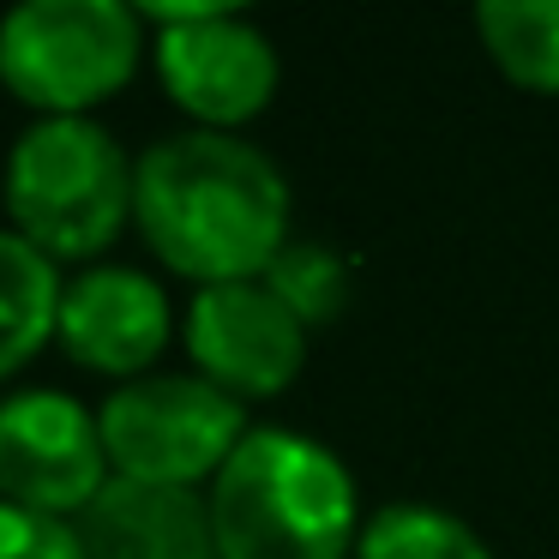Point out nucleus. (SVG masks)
Segmentation results:
<instances>
[{
  "instance_id": "obj_3",
  "label": "nucleus",
  "mask_w": 559,
  "mask_h": 559,
  "mask_svg": "<svg viewBox=\"0 0 559 559\" xmlns=\"http://www.w3.org/2000/svg\"><path fill=\"white\" fill-rule=\"evenodd\" d=\"M133 169L103 121L43 115L7 151L13 229L49 259H97L133 217Z\"/></svg>"
},
{
  "instance_id": "obj_4",
  "label": "nucleus",
  "mask_w": 559,
  "mask_h": 559,
  "mask_svg": "<svg viewBox=\"0 0 559 559\" xmlns=\"http://www.w3.org/2000/svg\"><path fill=\"white\" fill-rule=\"evenodd\" d=\"M145 19L127 0H19L0 19V85L37 115H91L133 79Z\"/></svg>"
},
{
  "instance_id": "obj_10",
  "label": "nucleus",
  "mask_w": 559,
  "mask_h": 559,
  "mask_svg": "<svg viewBox=\"0 0 559 559\" xmlns=\"http://www.w3.org/2000/svg\"><path fill=\"white\" fill-rule=\"evenodd\" d=\"M85 559H223L199 487H157L115 475L79 511Z\"/></svg>"
},
{
  "instance_id": "obj_7",
  "label": "nucleus",
  "mask_w": 559,
  "mask_h": 559,
  "mask_svg": "<svg viewBox=\"0 0 559 559\" xmlns=\"http://www.w3.org/2000/svg\"><path fill=\"white\" fill-rule=\"evenodd\" d=\"M115 481L97 409L67 391H7L0 397V499L49 518L85 511Z\"/></svg>"
},
{
  "instance_id": "obj_6",
  "label": "nucleus",
  "mask_w": 559,
  "mask_h": 559,
  "mask_svg": "<svg viewBox=\"0 0 559 559\" xmlns=\"http://www.w3.org/2000/svg\"><path fill=\"white\" fill-rule=\"evenodd\" d=\"M139 19L157 25V73L175 109L211 133H235L277 97V49L247 13L223 0H151Z\"/></svg>"
},
{
  "instance_id": "obj_8",
  "label": "nucleus",
  "mask_w": 559,
  "mask_h": 559,
  "mask_svg": "<svg viewBox=\"0 0 559 559\" xmlns=\"http://www.w3.org/2000/svg\"><path fill=\"white\" fill-rule=\"evenodd\" d=\"M187 355L199 379H211L229 397H277L295 385L307 367V325L265 289L253 283H211L187 301Z\"/></svg>"
},
{
  "instance_id": "obj_2",
  "label": "nucleus",
  "mask_w": 559,
  "mask_h": 559,
  "mask_svg": "<svg viewBox=\"0 0 559 559\" xmlns=\"http://www.w3.org/2000/svg\"><path fill=\"white\" fill-rule=\"evenodd\" d=\"M223 559H355L361 493L313 433L253 427L205 493Z\"/></svg>"
},
{
  "instance_id": "obj_12",
  "label": "nucleus",
  "mask_w": 559,
  "mask_h": 559,
  "mask_svg": "<svg viewBox=\"0 0 559 559\" xmlns=\"http://www.w3.org/2000/svg\"><path fill=\"white\" fill-rule=\"evenodd\" d=\"M475 37L511 85L559 97V0H481Z\"/></svg>"
},
{
  "instance_id": "obj_13",
  "label": "nucleus",
  "mask_w": 559,
  "mask_h": 559,
  "mask_svg": "<svg viewBox=\"0 0 559 559\" xmlns=\"http://www.w3.org/2000/svg\"><path fill=\"white\" fill-rule=\"evenodd\" d=\"M355 559H493V547L439 506H379L361 523Z\"/></svg>"
},
{
  "instance_id": "obj_9",
  "label": "nucleus",
  "mask_w": 559,
  "mask_h": 559,
  "mask_svg": "<svg viewBox=\"0 0 559 559\" xmlns=\"http://www.w3.org/2000/svg\"><path fill=\"white\" fill-rule=\"evenodd\" d=\"M169 325H175V313L157 277H145L133 265H91L61 289L55 337L91 373L145 379V367L169 343Z\"/></svg>"
},
{
  "instance_id": "obj_11",
  "label": "nucleus",
  "mask_w": 559,
  "mask_h": 559,
  "mask_svg": "<svg viewBox=\"0 0 559 559\" xmlns=\"http://www.w3.org/2000/svg\"><path fill=\"white\" fill-rule=\"evenodd\" d=\"M61 271L19 229H0V379H13L61 325Z\"/></svg>"
},
{
  "instance_id": "obj_15",
  "label": "nucleus",
  "mask_w": 559,
  "mask_h": 559,
  "mask_svg": "<svg viewBox=\"0 0 559 559\" xmlns=\"http://www.w3.org/2000/svg\"><path fill=\"white\" fill-rule=\"evenodd\" d=\"M0 559H85L79 523L0 499Z\"/></svg>"
},
{
  "instance_id": "obj_5",
  "label": "nucleus",
  "mask_w": 559,
  "mask_h": 559,
  "mask_svg": "<svg viewBox=\"0 0 559 559\" xmlns=\"http://www.w3.org/2000/svg\"><path fill=\"white\" fill-rule=\"evenodd\" d=\"M97 427H103L109 469L127 475V481H157V487L217 481V469L235 457V445L253 433L247 403L199 373L127 379L103 397Z\"/></svg>"
},
{
  "instance_id": "obj_14",
  "label": "nucleus",
  "mask_w": 559,
  "mask_h": 559,
  "mask_svg": "<svg viewBox=\"0 0 559 559\" xmlns=\"http://www.w3.org/2000/svg\"><path fill=\"white\" fill-rule=\"evenodd\" d=\"M265 289L289 307L301 325H331L349 307V259L325 241H289L265 271Z\"/></svg>"
},
{
  "instance_id": "obj_1",
  "label": "nucleus",
  "mask_w": 559,
  "mask_h": 559,
  "mask_svg": "<svg viewBox=\"0 0 559 559\" xmlns=\"http://www.w3.org/2000/svg\"><path fill=\"white\" fill-rule=\"evenodd\" d=\"M133 223L169 271L211 283H253L289 235V181L241 133L187 127L139 157Z\"/></svg>"
}]
</instances>
